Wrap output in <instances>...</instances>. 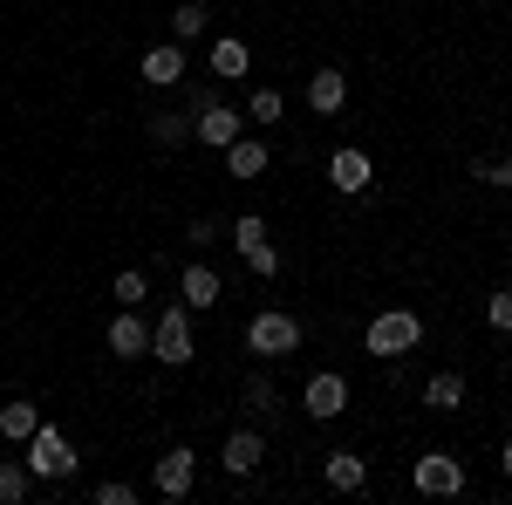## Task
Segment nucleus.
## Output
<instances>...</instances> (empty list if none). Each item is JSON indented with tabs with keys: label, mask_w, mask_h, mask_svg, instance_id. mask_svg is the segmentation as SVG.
Listing matches in <instances>:
<instances>
[{
	"label": "nucleus",
	"mask_w": 512,
	"mask_h": 505,
	"mask_svg": "<svg viewBox=\"0 0 512 505\" xmlns=\"http://www.w3.org/2000/svg\"><path fill=\"white\" fill-rule=\"evenodd\" d=\"M342 103H349V76H342V69H315V76H308V110H315V117H335Z\"/></svg>",
	"instance_id": "obj_13"
},
{
	"label": "nucleus",
	"mask_w": 512,
	"mask_h": 505,
	"mask_svg": "<svg viewBox=\"0 0 512 505\" xmlns=\"http://www.w3.org/2000/svg\"><path fill=\"white\" fill-rule=\"evenodd\" d=\"M96 505H137V485L110 478V485H96Z\"/></svg>",
	"instance_id": "obj_30"
},
{
	"label": "nucleus",
	"mask_w": 512,
	"mask_h": 505,
	"mask_svg": "<svg viewBox=\"0 0 512 505\" xmlns=\"http://www.w3.org/2000/svg\"><path fill=\"white\" fill-rule=\"evenodd\" d=\"M151 144H164V151L192 144V110H185V117H178V110H158V117H151Z\"/></svg>",
	"instance_id": "obj_19"
},
{
	"label": "nucleus",
	"mask_w": 512,
	"mask_h": 505,
	"mask_svg": "<svg viewBox=\"0 0 512 505\" xmlns=\"http://www.w3.org/2000/svg\"><path fill=\"white\" fill-rule=\"evenodd\" d=\"M260 458H267V437H260V430H233V437H226V451H219V465L233 471V478H253Z\"/></svg>",
	"instance_id": "obj_10"
},
{
	"label": "nucleus",
	"mask_w": 512,
	"mask_h": 505,
	"mask_svg": "<svg viewBox=\"0 0 512 505\" xmlns=\"http://www.w3.org/2000/svg\"><path fill=\"white\" fill-rule=\"evenodd\" d=\"M246 349L260 355V362H280V355H294V349H301V321H294V314H280V308L253 314V321H246Z\"/></svg>",
	"instance_id": "obj_3"
},
{
	"label": "nucleus",
	"mask_w": 512,
	"mask_h": 505,
	"mask_svg": "<svg viewBox=\"0 0 512 505\" xmlns=\"http://www.w3.org/2000/svg\"><path fill=\"white\" fill-rule=\"evenodd\" d=\"M192 485H198V458L178 444V451H164L158 458V499H192Z\"/></svg>",
	"instance_id": "obj_8"
},
{
	"label": "nucleus",
	"mask_w": 512,
	"mask_h": 505,
	"mask_svg": "<svg viewBox=\"0 0 512 505\" xmlns=\"http://www.w3.org/2000/svg\"><path fill=\"white\" fill-rule=\"evenodd\" d=\"M233 246H239V253H253V246H267V219H260V212H246V219L233 226Z\"/></svg>",
	"instance_id": "obj_25"
},
{
	"label": "nucleus",
	"mask_w": 512,
	"mask_h": 505,
	"mask_svg": "<svg viewBox=\"0 0 512 505\" xmlns=\"http://www.w3.org/2000/svg\"><path fill=\"white\" fill-rule=\"evenodd\" d=\"M110 355H117V362H130V355H151V328H144L130 308L110 321Z\"/></svg>",
	"instance_id": "obj_14"
},
{
	"label": "nucleus",
	"mask_w": 512,
	"mask_h": 505,
	"mask_svg": "<svg viewBox=\"0 0 512 505\" xmlns=\"http://www.w3.org/2000/svg\"><path fill=\"white\" fill-rule=\"evenodd\" d=\"M151 355H158L164 369H185L198 355V342H192V308L185 301H171V308L151 321Z\"/></svg>",
	"instance_id": "obj_2"
},
{
	"label": "nucleus",
	"mask_w": 512,
	"mask_h": 505,
	"mask_svg": "<svg viewBox=\"0 0 512 505\" xmlns=\"http://www.w3.org/2000/svg\"><path fill=\"white\" fill-rule=\"evenodd\" d=\"M472 171L485 178V185H499V192H512V157H499V164H492V157H478Z\"/></svg>",
	"instance_id": "obj_28"
},
{
	"label": "nucleus",
	"mask_w": 512,
	"mask_h": 505,
	"mask_svg": "<svg viewBox=\"0 0 512 505\" xmlns=\"http://www.w3.org/2000/svg\"><path fill=\"white\" fill-rule=\"evenodd\" d=\"M280 117H287V96H280V89H253V96H246V123L274 130Z\"/></svg>",
	"instance_id": "obj_21"
},
{
	"label": "nucleus",
	"mask_w": 512,
	"mask_h": 505,
	"mask_svg": "<svg viewBox=\"0 0 512 505\" xmlns=\"http://www.w3.org/2000/svg\"><path fill=\"white\" fill-rule=\"evenodd\" d=\"M212 28V14H205V0H185L178 14H171V41H198Z\"/></svg>",
	"instance_id": "obj_22"
},
{
	"label": "nucleus",
	"mask_w": 512,
	"mask_h": 505,
	"mask_svg": "<svg viewBox=\"0 0 512 505\" xmlns=\"http://www.w3.org/2000/svg\"><path fill=\"white\" fill-rule=\"evenodd\" d=\"M417 342H424V321H417L410 308H383L369 328H362V349L376 355V362H383V355L396 362V355H410Z\"/></svg>",
	"instance_id": "obj_1"
},
{
	"label": "nucleus",
	"mask_w": 512,
	"mask_h": 505,
	"mask_svg": "<svg viewBox=\"0 0 512 505\" xmlns=\"http://www.w3.org/2000/svg\"><path fill=\"white\" fill-rule=\"evenodd\" d=\"M239 403H246L253 417H274V410H280V389L267 383V376H246V389H239Z\"/></svg>",
	"instance_id": "obj_23"
},
{
	"label": "nucleus",
	"mask_w": 512,
	"mask_h": 505,
	"mask_svg": "<svg viewBox=\"0 0 512 505\" xmlns=\"http://www.w3.org/2000/svg\"><path fill=\"white\" fill-rule=\"evenodd\" d=\"M410 485H417L424 499H458V492H465V465H458L451 451H424V458L410 465Z\"/></svg>",
	"instance_id": "obj_5"
},
{
	"label": "nucleus",
	"mask_w": 512,
	"mask_h": 505,
	"mask_svg": "<svg viewBox=\"0 0 512 505\" xmlns=\"http://www.w3.org/2000/svg\"><path fill=\"white\" fill-rule=\"evenodd\" d=\"M369 178H376V171H369V151H335L328 157V185H335L342 198H362Z\"/></svg>",
	"instance_id": "obj_9"
},
{
	"label": "nucleus",
	"mask_w": 512,
	"mask_h": 505,
	"mask_svg": "<svg viewBox=\"0 0 512 505\" xmlns=\"http://www.w3.org/2000/svg\"><path fill=\"white\" fill-rule=\"evenodd\" d=\"M267 137H233V144H226V171H233V178H260V171H267Z\"/></svg>",
	"instance_id": "obj_15"
},
{
	"label": "nucleus",
	"mask_w": 512,
	"mask_h": 505,
	"mask_svg": "<svg viewBox=\"0 0 512 505\" xmlns=\"http://www.w3.org/2000/svg\"><path fill=\"white\" fill-rule=\"evenodd\" d=\"M424 403H431V410H458V403H465V376H458V369H437L431 383H424Z\"/></svg>",
	"instance_id": "obj_20"
},
{
	"label": "nucleus",
	"mask_w": 512,
	"mask_h": 505,
	"mask_svg": "<svg viewBox=\"0 0 512 505\" xmlns=\"http://www.w3.org/2000/svg\"><path fill=\"white\" fill-rule=\"evenodd\" d=\"M35 430H41V410H35V403H7V410H0V437H7V444H28Z\"/></svg>",
	"instance_id": "obj_18"
},
{
	"label": "nucleus",
	"mask_w": 512,
	"mask_h": 505,
	"mask_svg": "<svg viewBox=\"0 0 512 505\" xmlns=\"http://www.w3.org/2000/svg\"><path fill=\"white\" fill-rule=\"evenodd\" d=\"M246 62H253L246 41H233V35L212 41V76H219V82H239V76H246Z\"/></svg>",
	"instance_id": "obj_17"
},
{
	"label": "nucleus",
	"mask_w": 512,
	"mask_h": 505,
	"mask_svg": "<svg viewBox=\"0 0 512 505\" xmlns=\"http://www.w3.org/2000/svg\"><path fill=\"white\" fill-rule=\"evenodd\" d=\"M137 76L151 82V89H171V82H185V41H158L151 55H144V69Z\"/></svg>",
	"instance_id": "obj_12"
},
{
	"label": "nucleus",
	"mask_w": 512,
	"mask_h": 505,
	"mask_svg": "<svg viewBox=\"0 0 512 505\" xmlns=\"http://www.w3.org/2000/svg\"><path fill=\"white\" fill-rule=\"evenodd\" d=\"M178 294H185V308H192V314H198V308H219V301H226V280L192 260V267L178 273Z\"/></svg>",
	"instance_id": "obj_11"
},
{
	"label": "nucleus",
	"mask_w": 512,
	"mask_h": 505,
	"mask_svg": "<svg viewBox=\"0 0 512 505\" xmlns=\"http://www.w3.org/2000/svg\"><path fill=\"white\" fill-rule=\"evenodd\" d=\"M485 321H492L499 335H512V287H499V294L485 301Z\"/></svg>",
	"instance_id": "obj_27"
},
{
	"label": "nucleus",
	"mask_w": 512,
	"mask_h": 505,
	"mask_svg": "<svg viewBox=\"0 0 512 505\" xmlns=\"http://www.w3.org/2000/svg\"><path fill=\"white\" fill-rule=\"evenodd\" d=\"M369 485V465L355 451H328V492H362Z\"/></svg>",
	"instance_id": "obj_16"
},
{
	"label": "nucleus",
	"mask_w": 512,
	"mask_h": 505,
	"mask_svg": "<svg viewBox=\"0 0 512 505\" xmlns=\"http://www.w3.org/2000/svg\"><path fill=\"white\" fill-rule=\"evenodd\" d=\"M301 410H308V417H321V424H328V417H342V410H349V383H342L335 369L308 376V389H301Z\"/></svg>",
	"instance_id": "obj_7"
},
{
	"label": "nucleus",
	"mask_w": 512,
	"mask_h": 505,
	"mask_svg": "<svg viewBox=\"0 0 512 505\" xmlns=\"http://www.w3.org/2000/svg\"><path fill=\"white\" fill-rule=\"evenodd\" d=\"M239 130H246V117L239 110H226L219 96H192V137L198 144H212V151H226Z\"/></svg>",
	"instance_id": "obj_6"
},
{
	"label": "nucleus",
	"mask_w": 512,
	"mask_h": 505,
	"mask_svg": "<svg viewBox=\"0 0 512 505\" xmlns=\"http://www.w3.org/2000/svg\"><path fill=\"white\" fill-rule=\"evenodd\" d=\"M28 492H35V471H28V465H7V458H0V505H21Z\"/></svg>",
	"instance_id": "obj_24"
},
{
	"label": "nucleus",
	"mask_w": 512,
	"mask_h": 505,
	"mask_svg": "<svg viewBox=\"0 0 512 505\" xmlns=\"http://www.w3.org/2000/svg\"><path fill=\"white\" fill-rule=\"evenodd\" d=\"M246 267L260 273V280H274V273H280V246H274V239H267V246H253V253H246Z\"/></svg>",
	"instance_id": "obj_29"
},
{
	"label": "nucleus",
	"mask_w": 512,
	"mask_h": 505,
	"mask_svg": "<svg viewBox=\"0 0 512 505\" xmlns=\"http://www.w3.org/2000/svg\"><path fill=\"white\" fill-rule=\"evenodd\" d=\"M110 294H117L123 308H137V301H144V294H151V280H144V273L130 267V273H117V287H110Z\"/></svg>",
	"instance_id": "obj_26"
},
{
	"label": "nucleus",
	"mask_w": 512,
	"mask_h": 505,
	"mask_svg": "<svg viewBox=\"0 0 512 505\" xmlns=\"http://www.w3.org/2000/svg\"><path fill=\"white\" fill-rule=\"evenodd\" d=\"M21 465L35 471V478H48V485H62V478H76V444H69L62 430L41 424L35 437H28V458H21Z\"/></svg>",
	"instance_id": "obj_4"
},
{
	"label": "nucleus",
	"mask_w": 512,
	"mask_h": 505,
	"mask_svg": "<svg viewBox=\"0 0 512 505\" xmlns=\"http://www.w3.org/2000/svg\"><path fill=\"white\" fill-rule=\"evenodd\" d=\"M499 465H506V478H512V444H506V451H499Z\"/></svg>",
	"instance_id": "obj_31"
}]
</instances>
